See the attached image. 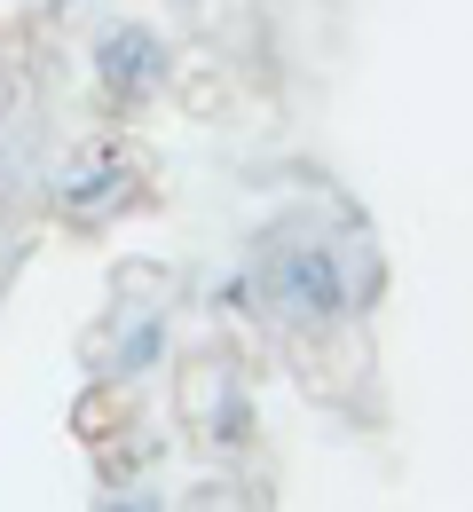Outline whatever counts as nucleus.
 <instances>
[{"instance_id": "20e7f679", "label": "nucleus", "mask_w": 473, "mask_h": 512, "mask_svg": "<svg viewBox=\"0 0 473 512\" xmlns=\"http://www.w3.org/2000/svg\"><path fill=\"white\" fill-rule=\"evenodd\" d=\"M174 363V316L166 308H111V316L87 331V371L95 379L142 386Z\"/></svg>"}, {"instance_id": "39448f33", "label": "nucleus", "mask_w": 473, "mask_h": 512, "mask_svg": "<svg viewBox=\"0 0 473 512\" xmlns=\"http://www.w3.org/2000/svg\"><path fill=\"white\" fill-rule=\"evenodd\" d=\"M245 386V363L229 355V347H205V355H190L182 371H174V402H182V426H198L213 402H229Z\"/></svg>"}, {"instance_id": "1a4fd4ad", "label": "nucleus", "mask_w": 473, "mask_h": 512, "mask_svg": "<svg viewBox=\"0 0 473 512\" xmlns=\"http://www.w3.org/2000/svg\"><path fill=\"white\" fill-rule=\"evenodd\" d=\"M48 8H79V0H48Z\"/></svg>"}, {"instance_id": "423d86ee", "label": "nucleus", "mask_w": 473, "mask_h": 512, "mask_svg": "<svg viewBox=\"0 0 473 512\" xmlns=\"http://www.w3.org/2000/svg\"><path fill=\"white\" fill-rule=\"evenodd\" d=\"M190 434H198L213 457H253V442H261V402H253V379L237 386L229 402H213V410H205Z\"/></svg>"}, {"instance_id": "0eeeda50", "label": "nucleus", "mask_w": 473, "mask_h": 512, "mask_svg": "<svg viewBox=\"0 0 473 512\" xmlns=\"http://www.w3.org/2000/svg\"><path fill=\"white\" fill-rule=\"evenodd\" d=\"M127 418H135V386H119V379H95L79 402H71V426H79V442H87V449L111 442Z\"/></svg>"}, {"instance_id": "6e6552de", "label": "nucleus", "mask_w": 473, "mask_h": 512, "mask_svg": "<svg viewBox=\"0 0 473 512\" xmlns=\"http://www.w3.org/2000/svg\"><path fill=\"white\" fill-rule=\"evenodd\" d=\"M213 316L221 323H261V292H253V268H245V260L213 284Z\"/></svg>"}, {"instance_id": "f257e3e1", "label": "nucleus", "mask_w": 473, "mask_h": 512, "mask_svg": "<svg viewBox=\"0 0 473 512\" xmlns=\"http://www.w3.org/2000/svg\"><path fill=\"white\" fill-rule=\"evenodd\" d=\"M245 268H253V292H261V323H276L292 347H324L355 323L339 237L316 229V213H276L253 237Z\"/></svg>"}, {"instance_id": "7ed1b4c3", "label": "nucleus", "mask_w": 473, "mask_h": 512, "mask_svg": "<svg viewBox=\"0 0 473 512\" xmlns=\"http://www.w3.org/2000/svg\"><path fill=\"white\" fill-rule=\"evenodd\" d=\"M87 71H95V95H103V111H142V103H158L166 87H174V40L158 32V24H142V16H111L103 32H95V48H87Z\"/></svg>"}, {"instance_id": "f03ea898", "label": "nucleus", "mask_w": 473, "mask_h": 512, "mask_svg": "<svg viewBox=\"0 0 473 512\" xmlns=\"http://www.w3.org/2000/svg\"><path fill=\"white\" fill-rule=\"evenodd\" d=\"M142 182H150L142 150H127V142H79L48 174V213L64 229H111V221H127L142 205Z\"/></svg>"}]
</instances>
